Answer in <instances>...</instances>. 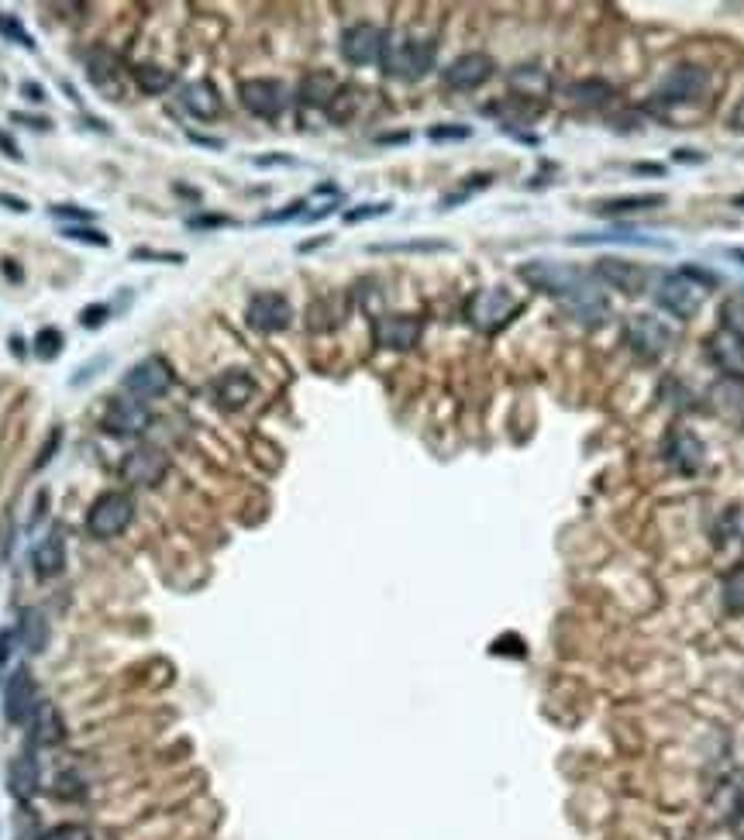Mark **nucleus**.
Masks as SVG:
<instances>
[{"instance_id": "nucleus-1", "label": "nucleus", "mask_w": 744, "mask_h": 840, "mask_svg": "<svg viewBox=\"0 0 744 840\" xmlns=\"http://www.w3.org/2000/svg\"><path fill=\"white\" fill-rule=\"evenodd\" d=\"M517 276L524 279L531 290L555 297L576 317L579 324H603V317H610V303L603 297V290L593 283V276L576 266H565V262H548V259H531L517 269Z\"/></svg>"}, {"instance_id": "nucleus-2", "label": "nucleus", "mask_w": 744, "mask_h": 840, "mask_svg": "<svg viewBox=\"0 0 744 840\" xmlns=\"http://www.w3.org/2000/svg\"><path fill=\"white\" fill-rule=\"evenodd\" d=\"M383 66L397 80H421L434 66V42H424V38H393L390 42L386 35Z\"/></svg>"}, {"instance_id": "nucleus-3", "label": "nucleus", "mask_w": 744, "mask_h": 840, "mask_svg": "<svg viewBox=\"0 0 744 840\" xmlns=\"http://www.w3.org/2000/svg\"><path fill=\"white\" fill-rule=\"evenodd\" d=\"M131 517H135V500L121 489L104 493L87 513V531L93 538H118L121 531H128Z\"/></svg>"}, {"instance_id": "nucleus-4", "label": "nucleus", "mask_w": 744, "mask_h": 840, "mask_svg": "<svg viewBox=\"0 0 744 840\" xmlns=\"http://www.w3.org/2000/svg\"><path fill=\"white\" fill-rule=\"evenodd\" d=\"M655 300H658V307L669 310L672 317L689 321V317L700 314L703 300H707V286L693 283V279L682 276V272H669V276H662V283H658Z\"/></svg>"}, {"instance_id": "nucleus-5", "label": "nucleus", "mask_w": 744, "mask_h": 840, "mask_svg": "<svg viewBox=\"0 0 744 840\" xmlns=\"http://www.w3.org/2000/svg\"><path fill=\"white\" fill-rule=\"evenodd\" d=\"M624 338H627V345L634 348V355H641V359H658V355H665L672 345V331L665 328L655 314L627 317Z\"/></svg>"}, {"instance_id": "nucleus-6", "label": "nucleus", "mask_w": 744, "mask_h": 840, "mask_svg": "<svg viewBox=\"0 0 744 840\" xmlns=\"http://www.w3.org/2000/svg\"><path fill=\"white\" fill-rule=\"evenodd\" d=\"M238 97H242L245 111H252L255 118H266V121H276L286 111V104H290V93H286L283 83L266 80V76L238 83Z\"/></svg>"}, {"instance_id": "nucleus-7", "label": "nucleus", "mask_w": 744, "mask_h": 840, "mask_svg": "<svg viewBox=\"0 0 744 840\" xmlns=\"http://www.w3.org/2000/svg\"><path fill=\"white\" fill-rule=\"evenodd\" d=\"M517 310H521V303L510 297L507 290L493 286V290H479L476 297L469 300V321L476 324L479 331H496V328H503Z\"/></svg>"}, {"instance_id": "nucleus-8", "label": "nucleus", "mask_w": 744, "mask_h": 840, "mask_svg": "<svg viewBox=\"0 0 744 840\" xmlns=\"http://www.w3.org/2000/svg\"><path fill=\"white\" fill-rule=\"evenodd\" d=\"M245 321H248V328L259 334H276V331L290 328L293 307L283 293H255V297L248 300Z\"/></svg>"}, {"instance_id": "nucleus-9", "label": "nucleus", "mask_w": 744, "mask_h": 840, "mask_svg": "<svg viewBox=\"0 0 744 840\" xmlns=\"http://www.w3.org/2000/svg\"><path fill=\"white\" fill-rule=\"evenodd\" d=\"M383 49H386V31L376 25H352L341 35V59L352 62V66L383 62Z\"/></svg>"}, {"instance_id": "nucleus-10", "label": "nucleus", "mask_w": 744, "mask_h": 840, "mask_svg": "<svg viewBox=\"0 0 744 840\" xmlns=\"http://www.w3.org/2000/svg\"><path fill=\"white\" fill-rule=\"evenodd\" d=\"M38 686L35 679H31L28 668H14L11 679H7L4 686V717L7 723H14V727H21V723L31 720V713L38 710Z\"/></svg>"}, {"instance_id": "nucleus-11", "label": "nucleus", "mask_w": 744, "mask_h": 840, "mask_svg": "<svg viewBox=\"0 0 744 840\" xmlns=\"http://www.w3.org/2000/svg\"><path fill=\"white\" fill-rule=\"evenodd\" d=\"M152 424V414L142 400H131V396H114L104 410V431L118 434V438H131V434H142Z\"/></svg>"}, {"instance_id": "nucleus-12", "label": "nucleus", "mask_w": 744, "mask_h": 840, "mask_svg": "<svg viewBox=\"0 0 744 840\" xmlns=\"http://www.w3.org/2000/svg\"><path fill=\"white\" fill-rule=\"evenodd\" d=\"M493 69H496V62L486 56V52H465V56H459L455 62H448L441 80H445V87H452V90H476L490 80Z\"/></svg>"}, {"instance_id": "nucleus-13", "label": "nucleus", "mask_w": 744, "mask_h": 840, "mask_svg": "<svg viewBox=\"0 0 744 840\" xmlns=\"http://www.w3.org/2000/svg\"><path fill=\"white\" fill-rule=\"evenodd\" d=\"M707 90H710L707 69L679 66V69H672V73L662 80V87H658V100H665V104H686V100L703 97Z\"/></svg>"}, {"instance_id": "nucleus-14", "label": "nucleus", "mask_w": 744, "mask_h": 840, "mask_svg": "<svg viewBox=\"0 0 744 840\" xmlns=\"http://www.w3.org/2000/svg\"><path fill=\"white\" fill-rule=\"evenodd\" d=\"M376 345L379 348H393V352H407V348H414L417 341H421V317L414 314H386L376 321Z\"/></svg>"}, {"instance_id": "nucleus-15", "label": "nucleus", "mask_w": 744, "mask_h": 840, "mask_svg": "<svg viewBox=\"0 0 744 840\" xmlns=\"http://www.w3.org/2000/svg\"><path fill=\"white\" fill-rule=\"evenodd\" d=\"M166 472H169V458L159 448H135L121 462V476L131 486H155Z\"/></svg>"}, {"instance_id": "nucleus-16", "label": "nucleus", "mask_w": 744, "mask_h": 840, "mask_svg": "<svg viewBox=\"0 0 744 840\" xmlns=\"http://www.w3.org/2000/svg\"><path fill=\"white\" fill-rule=\"evenodd\" d=\"M596 276H600L603 283L614 286V290L627 293V297L645 293L651 283V269L638 266V262H627V259H600L596 262Z\"/></svg>"}, {"instance_id": "nucleus-17", "label": "nucleus", "mask_w": 744, "mask_h": 840, "mask_svg": "<svg viewBox=\"0 0 744 840\" xmlns=\"http://www.w3.org/2000/svg\"><path fill=\"white\" fill-rule=\"evenodd\" d=\"M173 386V372L162 359H142L124 376V390L131 396H162Z\"/></svg>"}, {"instance_id": "nucleus-18", "label": "nucleus", "mask_w": 744, "mask_h": 840, "mask_svg": "<svg viewBox=\"0 0 744 840\" xmlns=\"http://www.w3.org/2000/svg\"><path fill=\"white\" fill-rule=\"evenodd\" d=\"M710 359L717 365L724 376L731 379H744V338L734 331H717L710 338Z\"/></svg>"}, {"instance_id": "nucleus-19", "label": "nucleus", "mask_w": 744, "mask_h": 840, "mask_svg": "<svg viewBox=\"0 0 744 840\" xmlns=\"http://www.w3.org/2000/svg\"><path fill=\"white\" fill-rule=\"evenodd\" d=\"M28 737L35 748H56L66 737V723H62L59 710L52 703H38V710L28 720Z\"/></svg>"}, {"instance_id": "nucleus-20", "label": "nucleus", "mask_w": 744, "mask_h": 840, "mask_svg": "<svg viewBox=\"0 0 744 840\" xmlns=\"http://www.w3.org/2000/svg\"><path fill=\"white\" fill-rule=\"evenodd\" d=\"M214 396H217V403H221V407L238 410V407H245V403L255 396V379L248 376V372H242V369H228V372H221V376L214 379Z\"/></svg>"}, {"instance_id": "nucleus-21", "label": "nucleus", "mask_w": 744, "mask_h": 840, "mask_svg": "<svg viewBox=\"0 0 744 840\" xmlns=\"http://www.w3.org/2000/svg\"><path fill=\"white\" fill-rule=\"evenodd\" d=\"M183 107L193 114V118L200 121H214L217 114H221V93L211 80H193L183 87Z\"/></svg>"}, {"instance_id": "nucleus-22", "label": "nucleus", "mask_w": 744, "mask_h": 840, "mask_svg": "<svg viewBox=\"0 0 744 840\" xmlns=\"http://www.w3.org/2000/svg\"><path fill=\"white\" fill-rule=\"evenodd\" d=\"M703 441L696 438L693 431H672L669 434V462L676 465L679 472H686V476H693V472H700L703 465Z\"/></svg>"}, {"instance_id": "nucleus-23", "label": "nucleus", "mask_w": 744, "mask_h": 840, "mask_svg": "<svg viewBox=\"0 0 744 840\" xmlns=\"http://www.w3.org/2000/svg\"><path fill=\"white\" fill-rule=\"evenodd\" d=\"M7 785H11V796L21 799V803H28V799L35 796L38 785H42L35 754L25 751V754H18V758L11 761V768H7Z\"/></svg>"}, {"instance_id": "nucleus-24", "label": "nucleus", "mask_w": 744, "mask_h": 840, "mask_svg": "<svg viewBox=\"0 0 744 840\" xmlns=\"http://www.w3.org/2000/svg\"><path fill=\"white\" fill-rule=\"evenodd\" d=\"M655 207H665V193H631V197H610V200L589 204L593 214H603V217L641 214V210H655Z\"/></svg>"}, {"instance_id": "nucleus-25", "label": "nucleus", "mask_w": 744, "mask_h": 840, "mask_svg": "<svg viewBox=\"0 0 744 840\" xmlns=\"http://www.w3.org/2000/svg\"><path fill=\"white\" fill-rule=\"evenodd\" d=\"M31 562H35V572L42 575V579H52V575H59L66 569V541H62V534L59 531L45 534V538L35 544Z\"/></svg>"}, {"instance_id": "nucleus-26", "label": "nucleus", "mask_w": 744, "mask_h": 840, "mask_svg": "<svg viewBox=\"0 0 744 840\" xmlns=\"http://www.w3.org/2000/svg\"><path fill=\"white\" fill-rule=\"evenodd\" d=\"M14 637L21 641V648L31 651V655H38V651L45 648V641H49V624H45V617L38 610H21L18 617V630H14Z\"/></svg>"}, {"instance_id": "nucleus-27", "label": "nucleus", "mask_w": 744, "mask_h": 840, "mask_svg": "<svg viewBox=\"0 0 744 840\" xmlns=\"http://www.w3.org/2000/svg\"><path fill=\"white\" fill-rule=\"evenodd\" d=\"M569 245H648V248H665L669 252V241L662 238H648V235H634V231H603V235H572Z\"/></svg>"}, {"instance_id": "nucleus-28", "label": "nucleus", "mask_w": 744, "mask_h": 840, "mask_svg": "<svg viewBox=\"0 0 744 840\" xmlns=\"http://www.w3.org/2000/svg\"><path fill=\"white\" fill-rule=\"evenodd\" d=\"M338 93V83L331 73H310L304 83H300V100L310 107H331V100H335Z\"/></svg>"}, {"instance_id": "nucleus-29", "label": "nucleus", "mask_w": 744, "mask_h": 840, "mask_svg": "<svg viewBox=\"0 0 744 840\" xmlns=\"http://www.w3.org/2000/svg\"><path fill=\"white\" fill-rule=\"evenodd\" d=\"M131 80H135V87L142 93H162L173 87V73L162 66H152V62H142V66L131 69Z\"/></svg>"}, {"instance_id": "nucleus-30", "label": "nucleus", "mask_w": 744, "mask_h": 840, "mask_svg": "<svg viewBox=\"0 0 744 840\" xmlns=\"http://www.w3.org/2000/svg\"><path fill=\"white\" fill-rule=\"evenodd\" d=\"M490 114L503 118L507 124H527L541 114V104H527V97H510V100H503V104L490 107Z\"/></svg>"}, {"instance_id": "nucleus-31", "label": "nucleus", "mask_w": 744, "mask_h": 840, "mask_svg": "<svg viewBox=\"0 0 744 840\" xmlns=\"http://www.w3.org/2000/svg\"><path fill=\"white\" fill-rule=\"evenodd\" d=\"M569 93H572V100H579V104L600 107V104H607V100L614 97V87H610V83H603V80H586V83H576V87H572Z\"/></svg>"}, {"instance_id": "nucleus-32", "label": "nucleus", "mask_w": 744, "mask_h": 840, "mask_svg": "<svg viewBox=\"0 0 744 840\" xmlns=\"http://www.w3.org/2000/svg\"><path fill=\"white\" fill-rule=\"evenodd\" d=\"M448 241H390V245H369V252H448Z\"/></svg>"}, {"instance_id": "nucleus-33", "label": "nucleus", "mask_w": 744, "mask_h": 840, "mask_svg": "<svg viewBox=\"0 0 744 840\" xmlns=\"http://www.w3.org/2000/svg\"><path fill=\"white\" fill-rule=\"evenodd\" d=\"M724 603L731 613H744V569H734L724 579Z\"/></svg>"}, {"instance_id": "nucleus-34", "label": "nucleus", "mask_w": 744, "mask_h": 840, "mask_svg": "<svg viewBox=\"0 0 744 840\" xmlns=\"http://www.w3.org/2000/svg\"><path fill=\"white\" fill-rule=\"evenodd\" d=\"M393 204L390 200H379V204H362V207H352L345 210V224H359V221H369V217H383L390 214Z\"/></svg>"}, {"instance_id": "nucleus-35", "label": "nucleus", "mask_w": 744, "mask_h": 840, "mask_svg": "<svg viewBox=\"0 0 744 840\" xmlns=\"http://www.w3.org/2000/svg\"><path fill=\"white\" fill-rule=\"evenodd\" d=\"M38 359H56V355L62 352V334L56 328H45V331H38Z\"/></svg>"}, {"instance_id": "nucleus-36", "label": "nucleus", "mask_w": 744, "mask_h": 840, "mask_svg": "<svg viewBox=\"0 0 744 840\" xmlns=\"http://www.w3.org/2000/svg\"><path fill=\"white\" fill-rule=\"evenodd\" d=\"M42 840H93V834L87 827H76V823H62V827L49 830Z\"/></svg>"}, {"instance_id": "nucleus-37", "label": "nucleus", "mask_w": 744, "mask_h": 840, "mask_svg": "<svg viewBox=\"0 0 744 840\" xmlns=\"http://www.w3.org/2000/svg\"><path fill=\"white\" fill-rule=\"evenodd\" d=\"M724 317H727L724 328L734 331V334H741V338H744V300H731V303H727V307H724Z\"/></svg>"}, {"instance_id": "nucleus-38", "label": "nucleus", "mask_w": 744, "mask_h": 840, "mask_svg": "<svg viewBox=\"0 0 744 840\" xmlns=\"http://www.w3.org/2000/svg\"><path fill=\"white\" fill-rule=\"evenodd\" d=\"M0 31H4L7 38H14V42H18V45H25V49H31V45H35V42H31V35H28V31L21 28L18 21H14V18H7L4 11H0Z\"/></svg>"}, {"instance_id": "nucleus-39", "label": "nucleus", "mask_w": 744, "mask_h": 840, "mask_svg": "<svg viewBox=\"0 0 744 840\" xmlns=\"http://www.w3.org/2000/svg\"><path fill=\"white\" fill-rule=\"evenodd\" d=\"M62 235L73 238V241H87V245H97V248H107V245H111V241H107V235H100V231H93V228H62Z\"/></svg>"}, {"instance_id": "nucleus-40", "label": "nucleus", "mask_w": 744, "mask_h": 840, "mask_svg": "<svg viewBox=\"0 0 744 840\" xmlns=\"http://www.w3.org/2000/svg\"><path fill=\"white\" fill-rule=\"evenodd\" d=\"M428 135H431V142H462V138H469L472 131L459 124V128H431Z\"/></svg>"}, {"instance_id": "nucleus-41", "label": "nucleus", "mask_w": 744, "mask_h": 840, "mask_svg": "<svg viewBox=\"0 0 744 840\" xmlns=\"http://www.w3.org/2000/svg\"><path fill=\"white\" fill-rule=\"evenodd\" d=\"M104 321H107V307H104V303H93V307L83 310V324H87V328H97V324H104Z\"/></svg>"}, {"instance_id": "nucleus-42", "label": "nucleus", "mask_w": 744, "mask_h": 840, "mask_svg": "<svg viewBox=\"0 0 744 840\" xmlns=\"http://www.w3.org/2000/svg\"><path fill=\"white\" fill-rule=\"evenodd\" d=\"M135 259H152V262H183V255H176V252H152V248H138Z\"/></svg>"}, {"instance_id": "nucleus-43", "label": "nucleus", "mask_w": 744, "mask_h": 840, "mask_svg": "<svg viewBox=\"0 0 744 840\" xmlns=\"http://www.w3.org/2000/svg\"><path fill=\"white\" fill-rule=\"evenodd\" d=\"M52 214L56 217H76V221H93L90 210H80V207H52Z\"/></svg>"}, {"instance_id": "nucleus-44", "label": "nucleus", "mask_w": 744, "mask_h": 840, "mask_svg": "<svg viewBox=\"0 0 744 840\" xmlns=\"http://www.w3.org/2000/svg\"><path fill=\"white\" fill-rule=\"evenodd\" d=\"M11 641H14V630H0V665L11 655Z\"/></svg>"}, {"instance_id": "nucleus-45", "label": "nucleus", "mask_w": 744, "mask_h": 840, "mask_svg": "<svg viewBox=\"0 0 744 840\" xmlns=\"http://www.w3.org/2000/svg\"><path fill=\"white\" fill-rule=\"evenodd\" d=\"M300 207H304V200H297V204H290V210H283V214H269L266 221H290L293 214H300Z\"/></svg>"}, {"instance_id": "nucleus-46", "label": "nucleus", "mask_w": 744, "mask_h": 840, "mask_svg": "<svg viewBox=\"0 0 744 840\" xmlns=\"http://www.w3.org/2000/svg\"><path fill=\"white\" fill-rule=\"evenodd\" d=\"M634 173H651V176H662L665 166H651V162H638V166H631Z\"/></svg>"}, {"instance_id": "nucleus-47", "label": "nucleus", "mask_w": 744, "mask_h": 840, "mask_svg": "<svg viewBox=\"0 0 744 840\" xmlns=\"http://www.w3.org/2000/svg\"><path fill=\"white\" fill-rule=\"evenodd\" d=\"M0 204H7V207H11V210H21V214H25V210H28V204H25V200L4 197V193H0Z\"/></svg>"}, {"instance_id": "nucleus-48", "label": "nucleus", "mask_w": 744, "mask_h": 840, "mask_svg": "<svg viewBox=\"0 0 744 840\" xmlns=\"http://www.w3.org/2000/svg\"><path fill=\"white\" fill-rule=\"evenodd\" d=\"M676 159H679V162H703V159H707V155H693L689 149H679V152H676Z\"/></svg>"}, {"instance_id": "nucleus-49", "label": "nucleus", "mask_w": 744, "mask_h": 840, "mask_svg": "<svg viewBox=\"0 0 744 840\" xmlns=\"http://www.w3.org/2000/svg\"><path fill=\"white\" fill-rule=\"evenodd\" d=\"M727 255H731V259H738L741 266H744V248H727Z\"/></svg>"}, {"instance_id": "nucleus-50", "label": "nucleus", "mask_w": 744, "mask_h": 840, "mask_svg": "<svg viewBox=\"0 0 744 840\" xmlns=\"http://www.w3.org/2000/svg\"><path fill=\"white\" fill-rule=\"evenodd\" d=\"M731 204H734V207H741V210H744V193H738V197H734V200H731Z\"/></svg>"}]
</instances>
